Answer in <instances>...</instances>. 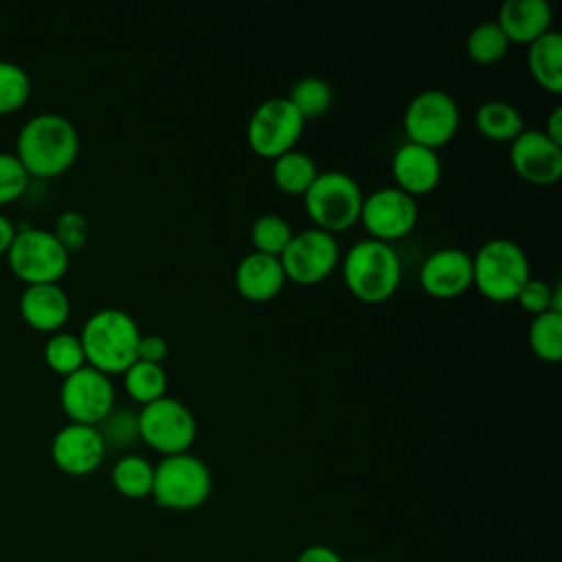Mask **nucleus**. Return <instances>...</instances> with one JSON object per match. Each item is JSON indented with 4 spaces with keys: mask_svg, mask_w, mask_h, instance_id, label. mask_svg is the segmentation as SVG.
<instances>
[{
    "mask_svg": "<svg viewBox=\"0 0 562 562\" xmlns=\"http://www.w3.org/2000/svg\"><path fill=\"white\" fill-rule=\"evenodd\" d=\"M13 154L29 176L55 178L77 160L79 132L64 114L40 112L20 127Z\"/></svg>",
    "mask_w": 562,
    "mask_h": 562,
    "instance_id": "nucleus-1",
    "label": "nucleus"
},
{
    "mask_svg": "<svg viewBox=\"0 0 562 562\" xmlns=\"http://www.w3.org/2000/svg\"><path fill=\"white\" fill-rule=\"evenodd\" d=\"M79 340L86 353V364L108 375L123 373L136 360L140 327L130 312L121 307H101L86 318Z\"/></svg>",
    "mask_w": 562,
    "mask_h": 562,
    "instance_id": "nucleus-2",
    "label": "nucleus"
},
{
    "mask_svg": "<svg viewBox=\"0 0 562 562\" xmlns=\"http://www.w3.org/2000/svg\"><path fill=\"white\" fill-rule=\"evenodd\" d=\"M402 261L389 241L358 239L342 257L345 285L364 303H382L400 285Z\"/></svg>",
    "mask_w": 562,
    "mask_h": 562,
    "instance_id": "nucleus-3",
    "label": "nucleus"
},
{
    "mask_svg": "<svg viewBox=\"0 0 562 562\" xmlns=\"http://www.w3.org/2000/svg\"><path fill=\"white\" fill-rule=\"evenodd\" d=\"M529 277L527 252L514 239H487L472 257V283L490 301H514Z\"/></svg>",
    "mask_w": 562,
    "mask_h": 562,
    "instance_id": "nucleus-4",
    "label": "nucleus"
},
{
    "mask_svg": "<svg viewBox=\"0 0 562 562\" xmlns=\"http://www.w3.org/2000/svg\"><path fill=\"white\" fill-rule=\"evenodd\" d=\"M213 490L209 465L191 454H167L154 465L151 498L171 512H191L206 503Z\"/></svg>",
    "mask_w": 562,
    "mask_h": 562,
    "instance_id": "nucleus-5",
    "label": "nucleus"
},
{
    "mask_svg": "<svg viewBox=\"0 0 562 562\" xmlns=\"http://www.w3.org/2000/svg\"><path fill=\"white\" fill-rule=\"evenodd\" d=\"M362 189L347 171H318L303 193V204L316 228L327 233L347 231L360 217Z\"/></svg>",
    "mask_w": 562,
    "mask_h": 562,
    "instance_id": "nucleus-6",
    "label": "nucleus"
},
{
    "mask_svg": "<svg viewBox=\"0 0 562 562\" xmlns=\"http://www.w3.org/2000/svg\"><path fill=\"white\" fill-rule=\"evenodd\" d=\"M9 268L26 285L57 283L70 263V252L59 244L53 231L42 226L18 228L7 250Z\"/></svg>",
    "mask_w": 562,
    "mask_h": 562,
    "instance_id": "nucleus-7",
    "label": "nucleus"
},
{
    "mask_svg": "<svg viewBox=\"0 0 562 562\" xmlns=\"http://www.w3.org/2000/svg\"><path fill=\"white\" fill-rule=\"evenodd\" d=\"M138 432L149 448L167 457L189 452L198 435V422L193 411L184 402L162 395L140 406Z\"/></svg>",
    "mask_w": 562,
    "mask_h": 562,
    "instance_id": "nucleus-8",
    "label": "nucleus"
},
{
    "mask_svg": "<svg viewBox=\"0 0 562 562\" xmlns=\"http://www.w3.org/2000/svg\"><path fill=\"white\" fill-rule=\"evenodd\" d=\"M459 121L457 99L441 88H426L408 101L402 123L411 143L437 149L457 134Z\"/></svg>",
    "mask_w": 562,
    "mask_h": 562,
    "instance_id": "nucleus-9",
    "label": "nucleus"
},
{
    "mask_svg": "<svg viewBox=\"0 0 562 562\" xmlns=\"http://www.w3.org/2000/svg\"><path fill=\"white\" fill-rule=\"evenodd\" d=\"M305 119L288 101V97L263 99L246 123V140L250 149L263 158H277L294 147L303 134Z\"/></svg>",
    "mask_w": 562,
    "mask_h": 562,
    "instance_id": "nucleus-10",
    "label": "nucleus"
},
{
    "mask_svg": "<svg viewBox=\"0 0 562 562\" xmlns=\"http://www.w3.org/2000/svg\"><path fill=\"white\" fill-rule=\"evenodd\" d=\"M338 259L340 248L336 237L316 226L294 233L279 255L285 279H292L301 285H314L323 281L336 268Z\"/></svg>",
    "mask_w": 562,
    "mask_h": 562,
    "instance_id": "nucleus-11",
    "label": "nucleus"
},
{
    "mask_svg": "<svg viewBox=\"0 0 562 562\" xmlns=\"http://www.w3.org/2000/svg\"><path fill=\"white\" fill-rule=\"evenodd\" d=\"M59 404L70 422L97 426L114 408V384L108 373L83 364L64 375Z\"/></svg>",
    "mask_w": 562,
    "mask_h": 562,
    "instance_id": "nucleus-12",
    "label": "nucleus"
},
{
    "mask_svg": "<svg viewBox=\"0 0 562 562\" xmlns=\"http://www.w3.org/2000/svg\"><path fill=\"white\" fill-rule=\"evenodd\" d=\"M417 200L397 187H380L362 198L360 222L369 237L393 241L408 235L417 224Z\"/></svg>",
    "mask_w": 562,
    "mask_h": 562,
    "instance_id": "nucleus-13",
    "label": "nucleus"
},
{
    "mask_svg": "<svg viewBox=\"0 0 562 562\" xmlns=\"http://www.w3.org/2000/svg\"><path fill=\"white\" fill-rule=\"evenodd\" d=\"M105 452L108 448L97 426L90 424L68 422L50 441L53 463L70 476H86L94 472L103 463Z\"/></svg>",
    "mask_w": 562,
    "mask_h": 562,
    "instance_id": "nucleus-14",
    "label": "nucleus"
},
{
    "mask_svg": "<svg viewBox=\"0 0 562 562\" xmlns=\"http://www.w3.org/2000/svg\"><path fill=\"white\" fill-rule=\"evenodd\" d=\"M509 162L522 180L551 184L562 176V145L542 130L529 127L509 143Z\"/></svg>",
    "mask_w": 562,
    "mask_h": 562,
    "instance_id": "nucleus-15",
    "label": "nucleus"
},
{
    "mask_svg": "<svg viewBox=\"0 0 562 562\" xmlns=\"http://www.w3.org/2000/svg\"><path fill=\"white\" fill-rule=\"evenodd\" d=\"M419 285L437 299L461 294L472 285V255L457 246L432 250L419 266Z\"/></svg>",
    "mask_w": 562,
    "mask_h": 562,
    "instance_id": "nucleus-16",
    "label": "nucleus"
},
{
    "mask_svg": "<svg viewBox=\"0 0 562 562\" xmlns=\"http://www.w3.org/2000/svg\"><path fill=\"white\" fill-rule=\"evenodd\" d=\"M391 171L395 178V187L415 198L432 191L439 184L441 160L437 156V149L404 140L391 158Z\"/></svg>",
    "mask_w": 562,
    "mask_h": 562,
    "instance_id": "nucleus-17",
    "label": "nucleus"
},
{
    "mask_svg": "<svg viewBox=\"0 0 562 562\" xmlns=\"http://www.w3.org/2000/svg\"><path fill=\"white\" fill-rule=\"evenodd\" d=\"M18 307L22 321L40 331H59L70 316V299L59 283L24 285Z\"/></svg>",
    "mask_w": 562,
    "mask_h": 562,
    "instance_id": "nucleus-18",
    "label": "nucleus"
},
{
    "mask_svg": "<svg viewBox=\"0 0 562 562\" xmlns=\"http://www.w3.org/2000/svg\"><path fill=\"white\" fill-rule=\"evenodd\" d=\"M285 283V272L279 257L250 250L246 252L235 268V285L239 294L248 301L261 303L281 292Z\"/></svg>",
    "mask_w": 562,
    "mask_h": 562,
    "instance_id": "nucleus-19",
    "label": "nucleus"
},
{
    "mask_svg": "<svg viewBox=\"0 0 562 562\" xmlns=\"http://www.w3.org/2000/svg\"><path fill=\"white\" fill-rule=\"evenodd\" d=\"M551 18L553 13L547 0H505L498 9L496 24L509 44H531L551 29Z\"/></svg>",
    "mask_w": 562,
    "mask_h": 562,
    "instance_id": "nucleus-20",
    "label": "nucleus"
},
{
    "mask_svg": "<svg viewBox=\"0 0 562 562\" xmlns=\"http://www.w3.org/2000/svg\"><path fill=\"white\" fill-rule=\"evenodd\" d=\"M527 64L533 79L549 92H562V35L553 29L529 44Z\"/></svg>",
    "mask_w": 562,
    "mask_h": 562,
    "instance_id": "nucleus-21",
    "label": "nucleus"
},
{
    "mask_svg": "<svg viewBox=\"0 0 562 562\" xmlns=\"http://www.w3.org/2000/svg\"><path fill=\"white\" fill-rule=\"evenodd\" d=\"M474 123H476L479 132L490 140H509L512 143L525 130L522 114L518 112V108L503 99L483 101L476 108Z\"/></svg>",
    "mask_w": 562,
    "mask_h": 562,
    "instance_id": "nucleus-22",
    "label": "nucleus"
},
{
    "mask_svg": "<svg viewBox=\"0 0 562 562\" xmlns=\"http://www.w3.org/2000/svg\"><path fill=\"white\" fill-rule=\"evenodd\" d=\"M316 173L318 167L307 151L292 147L272 158V180L281 191L290 195H303L314 182Z\"/></svg>",
    "mask_w": 562,
    "mask_h": 562,
    "instance_id": "nucleus-23",
    "label": "nucleus"
},
{
    "mask_svg": "<svg viewBox=\"0 0 562 562\" xmlns=\"http://www.w3.org/2000/svg\"><path fill=\"white\" fill-rule=\"evenodd\" d=\"M114 490L125 498H145L151 496L154 485V463L136 452L121 454L110 472Z\"/></svg>",
    "mask_w": 562,
    "mask_h": 562,
    "instance_id": "nucleus-24",
    "label": "nucleus"
},
{
    "mask_svg": "<svg viewBox=\"0 0 562 562\" xmlns=\"http://www.w3.org/2000/svg\"><path fill=\"white\" fill-rule=\"evenodd\" d=\"M123 384L127 395L138 404H149L162 395H167V373L158 362L134 360L123 371Z\"/></svg>",
    "mask_w": 562,
    "mask_h": 562,
    "instance_id": "nucleus-25",
    "label": "nucleus"
},
{
    "mask_svg": "<svg viewBox=\"0 0 562 562\" xmlns=\"http://www.w3.org/2000/svg\"><path fill=\"white\" fill-rule=\"evenodd\" d=\"M529 345L533 353L547 362L562 358V312L544 310L533 314L529 323Z\"/></svg>",
    "mask_w": 562,
    "mask_h": 562,
    "instance_id": "nucleus-26",
    "label": "nucleus"
},
{
    "mask_svg": "<svg viewBox=\"0 0 562 562\" xmlns=\"http://www.w3.org/2000/svg\"><path fill=\"white\" fill-rule=\"evenodd\" d=\"M44 360L46 364L59 373L68 375L86 364V353L79 340V334L72 331H53L44 342Z\"/></svg>",
    "mask_w": 562,
    "mask_h": 562,
    "instance_id": "nucleus-27",
    "label": "nucleus"
},
{
    "mask_svg": "<svg viewBox=\"0 0 562 562\" xmlns=\"http://www.w3.org/2000/svg\"><path fill=\"white\" fill-rule=\"evenodd\" d=\"M509 40L496 24V20L479 22L465 37V50L476 64H494L505 57Z\"/></svg>",
    "mask_w": 562,
    "mask_h": 562,
    "instance_id": "nucleus-28",
    "label": "nucleus"
},
{
    "mask_svg": "<svg viewBox=\"0 0 562 562\" xmlns=\"http://www.w3.org/2000/svg\"><path fill=\"white\" fill-rule=\"evenodd\" d=\"M288 101L299 110V114L307 119H316L325 114L331 105V86L321 77H301L292 83Z\"/></svg>",
    "mask_w": 562,
    "mask_h": 562,
    "instance_id": "nucleus-29",
    "label": "nucleus"
},
{
    "mask_svg": "<svg viewBox=\"0 0 562 562\" xmlns=\"http://www.w3.org/2000/svg\"><path fill=\"white\" fill-rule=\"evenodd\" d=\"M292 226L279 213H261L250 226V241L257 252L279 257L292 239Z\"/></svg>",
    "mask_w": 562,
    "mask_h": 562,
    "instance_id": "nucleus-30",
    "label": "nucleus"
},
{
    "mask_svg": "<svg viewBox=\"0 0 562 562\" xmlns=\"http://www.w3.org/2000/svg\"><path fill=\"white\" fill-rule=\"evenodd\" d=\"M97 430L105 443V448H130L140 439L138 432V413L132 408H112L99 424Z\"/></svg>",
    "mask_w": 562,
    "mask_h": 562,
    "instance_id": "nucleus-31",
    "label": "nucleus"
},
{
    "mask_svg": "<svg viewBox=\"0 0 562 562\" xmlns=\"http://www.w3.org/2000/svg\"><path fill=\"white\" fill-rule=\"evenodd\" d=\"M31 97L29 72L9 59H0V114H9L26 105Z\"/></svg>",
    "mask_w": 562,
    "mask_h": 562,
    "instance_id": "nucleus-32",
    "label": "nucleus"
},
{
    "mask_svg": "<svg viewBox=\"0 0 562 562\" xmlns=\"http://www.w3.org/2000/svg\"><path fill=\"white\" fill-rule=\"evenodd\" d=\"M514 301H518L520 307L531 314H540L544 310L562 312V288H560V283L549 285L542 279L529 277L525 281V285L518 290Z\"/></svg>",
    "mask_w": 562,
    "mask_h": 562,
    "instance_id": "nucleus-33",
    "label": "nucleus"
},
{
    "mask_svg": "<svg viewBox=\"0 0 562 562\" xmlns=\"http://www.w3.org/2000/svg\"><path fill=\"white\" fill-rule=\"evenodd\" d=\"M29 173L11 151H0V204H9L29 189Z\"/></svg>",
    "mask_w": 562,
    "mask_h": 562,
    "instance_id": "nucleus-34",
    "label": "nucleus"
},
{
    "mask_svg": "<svg viewBox=\"0 0 562 562\" xmlns=\"http://www.w3.org/2000/svg\"><path fill=\"white\" fill-rule=\"evenodd\" d=\"M53 233L59 239V244L68 252H72V250H81L86 246L88 233H90V224H88V217L81 211L68 209V211H61L57 215Z\"/></svg>",
    "mask_w": 562,
    "mask_h": 562,
    "instance_id": "nucleus-35",
    "label": "nucleus"
},
{
    "mask_svg": "<svg viewBox=\"0 0 562 562\" xmlns=\"http://www.w3.org/2000/svg\"><path fill=\"white\" fill-rule=\"evenodd\" d=\"M167 351H169L167 340L160 334H140L138 349H136V360L160 364L162 358L167 356Z\"/></svg>",
    "mask_w": 562,
    "mask_h": 562,
    "instance_id": "nucleus-36",
    "label": "nucleus"
},
{
    "mask_svg": "<svg viewBox=\"0 0 562 562\" xmlns=\"http://www.w3.org/2000/svg\"><path fill=\"white\" fill-rule=\"evenodd\" d=\"M294 562H345L340 553L327 544H310L305 547Z\"/></svg>",
    "mask_w": 562,
    "mask_h": 562,
    "instance_id": "nucleus-37",
    "label": "nucleus"
},
{
    "mask_svg": "<svg viewBox=\"0 0 562 562\" xmlns=\"http://www.w3.org/2000/svg\"><path fill=\"white\" fill-rule=\"evenodd\" d=\"M553 143L562 145V108L555 105L551 110V114L547 116V123H544V130H542Z\"/></svg>",
    "mask_w": 562,
    "mask_h": 562,
    "instance_id": "nucleus-38",
    "label": "nucleus"
},
{
    "mask_svg": "<svg viewBox=\"0 0 562 562\" xmlns=\"http://www.w3.org/2000/svg\"><path fill=\"white\" fill-rule=\"evenodd\" d=\"M15 233H18V226H15V222H13L9 215L0 213V255L9 250V246L13 244V237H15Z\"/></svg>",
    "mask_w": 562,
    "mask_h": 562,
    "instance_id": "nucleus-39",
    "label": "nucleus"
},
{
    "mask_svg": "<svg viewBox=\"0 0 562 562\" xmlns=\"http://www.w3.org/2000/svg\"><path fill=\"white\" fill-rule=\"evenodd\" d=\"M358 562H380V560H358Z\"/></svg>",
    "mask_w": 562,
    "mask_h": 562,
    "instance_id": "nucleus-40",
    "label": "nucleus"
},
{
    "mask_svg": "<svg viewBox=\"0 0 562 562\" xmlns=\"http://www.w3.org/2000/svg\"><path fill=\"white\" fill-rule=\"evenodd\" d=\"M40 562H44V560H40Z\"/></svg>",
    "mask_w": 562,
    "mask_h": 562,
    "instance_id": "nucleus-41",
    "label": "nucleus"
}]
</instances>
